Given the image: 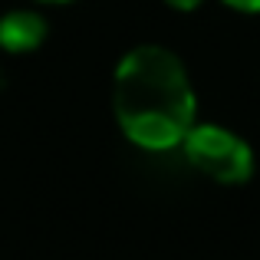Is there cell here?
Here are the masks:
<instances>
[{"instance_id":"obj_2","label":"cell","mask_w":260,"mask_h":260,"mask_svg":"<svg viewBox=\"0 0 260 260\" xmlns=\"http://www.w3.org/2000/svg\"><path fill=\"white\" fill-rule=\"evenodd\" d=\"M178 148L198 175L211 178L214 184H224V188H241L257 172V155L250 142L221 122L198 119Z\"/></svg>"},{"instance_id":"obj_4","label":"cell","mask_w":260,"mask_h":260,"mask_svg":"<svg viewBox=\"0 0 260 260\" xmlns=\"http://www.w3.org/2000/svg\"><path fill=\"white\" fill-rule=\"evenodd\" d=\"M221 4L237 10V13H247V17H257L260 13V0H221Z\"/></svg>"},{"instance_id":"obj_6","label":"cell","mask_w":260,"mask_h":260,"mask_svg":"<svg viewBox=\"0 0 260 260\" xmlns=\"http://www.w3.org/2000/svg\"><path fill=\"white\" fill-rule=\"evenodd\" d=\"M37 4H73V0H37Z\"/></svg>"},{"instance_id":"obj_5","label":"cell","mask_w":260,"mask_h":260,"mask_svg":"<svg viewBox=\"0 0 260 260\" xmlns=\"http://www.w3.org/2000/svg\"><path fill=\"white\" fill-rule=\"evenodd\" d=\"M161 4H165L168 10H175V13H194L204 0H161Z\"/></svg>"},{"instance_id":"obj_3","label":"cell","mask_w":260,"mask_h":260,"mask_svg":"<svg viewBox=\"0 0 260 260\" xmlns=\"http://www.w3.org/2000/svg\"><path fill=\"white\" fill-rule=\"evenodd\" d=\"M46 40V20L37 10H10L0 17V50L33 53Z\"/></svg>"},{"instance_id":"obj_1","label":"cell","mask_w":260,"mask_h":260,"mask_svg":"<svg viewBox=\"0 0 260 260\" xmlns=\"http://www.w3.org/2000/svg\"><path fill=\"white\" fill-rule=\"evenodd\" d=\"M112 112L142 152H175L198 122V92L175 50L139 43L112 73Z\"/></svg>"}]
</instances>
